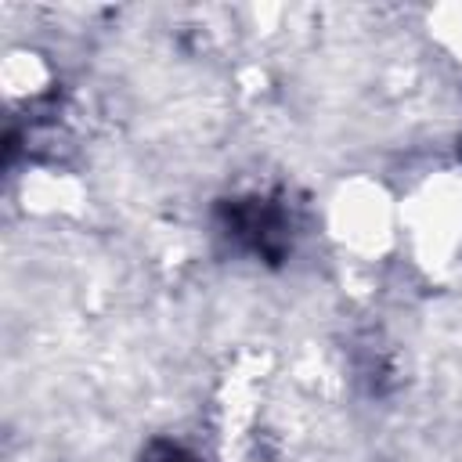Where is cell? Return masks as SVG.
<instances>
[{"instance_id":"obj_1","label":"cell","mask_w":462,"mask_h":462,"mask_svg":"<svg viewBox=\"0 0 462 462\" xmlns=\"http://www.w3.org/2000/svg\"><path fill=\"white\" fill-rule=\"evenodd\" d=\"M224 235L263 260H278L289 249V235H292V220L285 213V206L271 202V199H235L231 206H224Z\"/></svg>"},{"instance_id":"obj_3","label":"cell","mask_w":462,"mask_h":462,"mask_svg":"<svg viewBox=\"0 0 462 462\" xmlns=\"http://www.w3.org/2000/svg\"><path fill=\"white\" fill-rule=\"evenodd\" d=\"M458 159H462V144H458Z\"/></svg>"},{"instance_id":"obj_2","label":"cell","mask_w":462,"mask_h":462,"mask_svg":"<svg viewBox=\"0 0 462 462\" xmlns=\"http://www.w3.org/2000/svg\"><path fill=\"white\" fill-rule=\"evenodd\" d=\"M141 462H202L195 451H188L184 444L177 440H148L144 451H141Z\"/></svg>"}]
</instances>
